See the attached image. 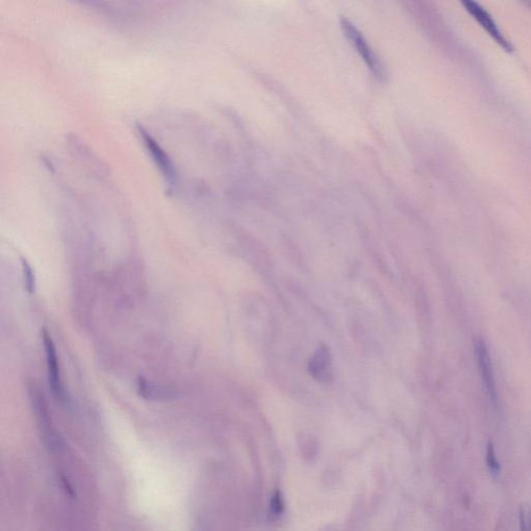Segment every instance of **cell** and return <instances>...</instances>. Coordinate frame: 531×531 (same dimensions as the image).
Segmentation results:
<instances>
[{"mask_svg": "<svg viewBox=\"0 0 531 531\" xmlns=\"http://www.w3.org/2000/svg\"><path fill=\"white\" fill-rule=\"evenodd\" d=\"M341 26L343 29L344 33H345L346 37L349 39L352 45H354L356 48L357 52L359 53L361 57H362L364 63H367L369 69L371 70V73L378 78V79L382 80L385 77V69H384L383 63H382L381 59H379L377 54H376L374 49L371 48L369 42L363 37L362 33H360L358 29L351 22L348 20L347 18L343 17L341 19Z\"/></svg>", "mask_w": 531, "mask_h": 531, "instance_id": "cell-1", "label": "cell"}, {"mask_svg": "<svg viewBox=\"0 0 531 531\" xmlns=\"http://www.w3.org/2000/svg\"><path fill=\"white\" fill-rule=\"evenodd\" d=\"M43 343L45 354H46L47 369H48L49 385L55 398L61 401H66L65 388L61 381V369H59V358L56 349L50 334L46 329L43 330Z\"/></svg>", "mask_w": 531, "mask_h": 531, "instance_id": "cell-2", "label": "cell"}, {"mask_svg": "<svg viewBox=\"0 0 531 531\" xmlns=\"http://www.w3.org/2000/svg\"><path fill=\"white\" fill-rule=\"evenodd\" d=\"M138 132H139L140 137L144 140L148 152H151V154H152L155 162L160 167L161 173L164 176L165 180L169 183V187L177 186V173H176V169L174 167L173 162H171V158L167 156L164 151L157 144L156 140L153 138V136L150 133L146 132L142 127H140Z\"/></svg>", "mask_w": 531, "mask_h": 531, "instance_id": "cell-3", "label": "cell"}, {"mask_svg": "<svg viewBox=\"0 0 531 531\" xmlns=\"http://www.w3.org/2000/svg\"><path fill=\"white\" fill-rule=\"evenodd\" d=\"M466 10L475 17V20L487 31L488 35L495 40L502 48H505L507 51H513V46L511 43L503 37L501 31H499L497 27L496 23L494 22L490 15L488 14L487 10L483 8V6L477 4V2L472 1H463Z\"/></svg>", "mask_w": 531, "mask_h": 531, "instance_id": "cell-4", "label": "cell"}, {"mask_svg": "<svg viewBox=\"0 0 531 531\" xmlns=\"http://www.w3.org/2000/svg\"><path fill=\"white\" fill-rule=\"evenodd\" d=\"M309 369L310 375L318 381L328 382V380L332 379L331 355L326 347L323 346L318 348V351L310 359Z\"/></svg>", "mask_w": 531, "mask_h": 531, "instance_id": "cell-5", "label": "cell"}, {"mask_svg": "<svg viewBox=\"0 0 531 531\" xmlns=\"http://www.w3.org/2000/svg\"><path fill=\"white\" fill-rule=\"evenodd\" d=\"M21 264H22L25 288H26L27 293H29V295L35 294L36 286H37L35 272H33V268L29 265V263L27 262L26 259L21 258Z\"/></svg>", "mask_w": 531, "mask_h": 531, "instance_id": "cell-6", "label": "cell"}, {"mask_svg": "<svg viewBox=\"0 0 531 531\" xmlns=\"http://www.w3.org/2000/svg\"><path fill=\"white\" fill-rule=\"evenodd\" d=\"M486 463H487L488 472L491 473L492 477H498L500 475V464H499V461L497 460L496 454H495V450L492 445L488 446Z\"/></svg>", "mask_w": 531, "mask_h": 531, "instance_id": "cell-7", "label": "cell"}, {"mask_svg": "<svg viewBox=\"0 0 531 531\" xmlns=\"http://www.w3.org/2000/svg\"><path fill=\"white\" fill-rule=\"evenodd\" d=\"M520 531H531V507H520Z\"/></svg>", "mask_w": 531, "mask_h": 531, "instance_id": "cell-8", "label": "cell"}]
</instances>
